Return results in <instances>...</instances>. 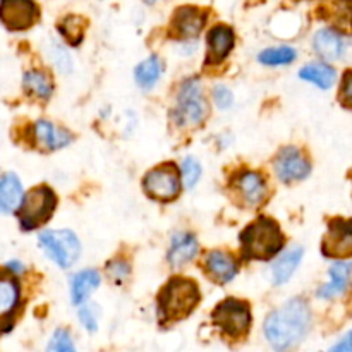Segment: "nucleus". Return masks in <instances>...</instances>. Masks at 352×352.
Returning a JSON list of instances; mask_svg holds the SVG:
<instances>
[{"instance_id":"obj_1","label":"nucleus","mask_w":352,"mask_h":352,"mask_svg":"<svg viewBox=\"0 0 352 352\" xmlns=\"http://www.w3.org/2000/svg\"><path fill=\"white\" fill-rule=\"evenodd\" d=\"M311 325V313L306 301L296 298L272 313L265 322V337L277 351H285L301 342Z\"/></svg>"},{"instance_id":"obj_2","label":"nucleus","mask_w":352,"mask_h":352,"mask_svg":"<svg viewBox=\"0 0 352 352\" xmlns=\"http://www.w3.org/2000/svg\"><path fill=\"white\" fill-rule=\"evenodd\" d=\"M285 237L275 220L260 217L241 232V246L246 260H270L284 248Z\"/></svg>"},{"instance_id":"obj_3","label":"nucleus","mask_w":352,"mask_h":352,"mask_svg":"<svg viewBox=\"0 0 352 352\" xmlns=\"http://www.w3.org/2000/svg\"><path fill=\"white\" fill-rule=\"evenodd\" d=\"M201 294L195 280L175 277L167 282L158 294V311L162 322H179L195 311Z\"/></svg>"},{"instance_id":"obj_4","label":"nucleus","mask_w":352,"mask_h":352,"mask_svg":"<svg viewBox=\"0 0 352 352\" xmlns=\"http://www.w3.org/2000/svg\"><path fill=\"white\" fill-rule=\"evenodd\" d=\"M19 206L17 215H19L21 227L24 230H33L50 220L52 213L57 206V196L47 186H40L23 196Z\"/></svg>"},{"instance_id":"obj_5","label":"nucleus","mask_w":352,"mask_h":352,"mask_svg":"<svg viewBox=\"0 0 352 352\" xmlns=\"http://www.w3.org/2000/svg\"><path fill=\"white\" fill-rule=\"evenodd\" d=\"M206 112L208 109H206V102L203 98L199 79H186L177 95V109H175L177 124L186 127L198 126L205 120Z\"/></svg>"},{"instance_id":"obj_6","label":"nucleus","mask_w":352,"mask_h":352,"mask_svg":"<svg viewBox=\"0 0 352 352\" xmlns=\"http://www.w3.org/2000/svg\"><path fill=\"white\" fill-rule=\"evenodd\" d=\"M212 320L226 336L241 339L246 336L251 325L250 305L237 299H226L213 309Z\"/></svg>"},{"instance_id":"obj_7","label":"nucleus","mask_w":352,"mask_h":352,"mask_svg":"<svg viewBox=\"0 0 352 352\" xmlns=\"http://www.w3.org/2000/svg\"><path fill=\"white\" fill-rule=\"evenodd\" d=\"M40 246L58 267L69 268L81 253V244L71 230H45L40 234Z\"/></svg>"},{"instance_id":"obj_8","label":"nucleus","mask_w":352,"mask_h":352,"mask_svg":"<svg viewBox=\"0 0 352 352\" xmlns=\"http://www.w3.org/2000/svg\"><path fill=\"white\" fill-rule=\"evenodd\" d=\"M144 192L157 201H172L181 191V179L174 164H164L148 172L143 179Z\"/></svg>"},{"instance_id":"obj_9","label":"nucleus","mask_w":352,"mask_h":352,"mask_svg":"<svg viewBox=\"0 0 352 352\" xmlns=\"http://www.w3.org/2000/svg\"><path fill=\"white\" fill-rule=\"evenodd\" d=\"M40 17L33 0H0V21L10 31H24Z\"/></svg>"},{"instance_id":"obj_10","label":"nucleus","mask_w":352,"mask_h":352,"mask_svg":"<svg viewBox=\"0 0 352 352\" xmlns=\"http://www.w3.org/2000/svg\"><path fill=\"white\" fill-rule=\"evenodd\" d=\"M311 172L308 158L296 146H285L275 158V174L282 182H294L308 177Z\"/></svg>"},{"instance_id":"obj_11","label":"nucleus","mask_w":352,"mask_h":352,"mask_svg":"<svg viewBox=\"0 0 352 352\" xmlns=\"http://www.w3.org/2000/svg\"><path fill=\"white\" fill-rule=\"evenodd\" d=\"M21 305V291L16 277L0 270V333L10 330L17 308Z\"/></svg>"},{"instance_id":"obj_12","label":"nucleus","mask_w":352,"mask_h":352,"mask_svg":"<svg viewBox=\"0 0 352 352\" xmlns=\"http://www.w3.org/2000/svg\"><path fill=\"white\" fill-rule=\"evenodd\" d=\"M322 250L329 258L352 256V220H333Z\"/></svg>"},{"instance_id":"obj_13","label":"nucleus","mask_w":352,"mask_h":352,"mask_svg":"<svg viewBox=\"0 0 352 352\" xmlns=\"http://www.w3.org/2000/svg\"><path fill=\"white\" fill-rule=\"evenodd\" d=\"M206 16L198 7H181L175 10L170 24V34L179 40H191L201 33Z\"/></svg>"},{"instance_id":"obj_14","label":"nucleus","mask_w":352,"mask_h":352,"mask_svg":"<svg viewBox=\"0 0 352 352\" xmlns=\"http://www.w3.org/2000/svg\"><path fill=\"white\" fill-rule=\"evenodd\" d=\"M234 186L248 206H260L267 199V184L258 172H243L237 175Z\"/></svg>"},{"instance_id":"obj_15","label":"nucleus","mask_w":352,"mask_h":352,"mask_svg":"<svg viewBox=\"0 0 352 352\" xmlns=\"http://www.w3.org/2000/svg\"><path fill=\"white\" fill-rule=\"evenodd\" d=\"M234 47V31L229 26L213 28L208 33V52H206V64L215 65L226 60L229 57L230 50Z\"/></svg>"},{"instance_id":"obj_16","label":"nucleus","mask_w":352,"mask_h":352,"mask_svg":"<svg viewBox=\"0 0 352 352\" xmlns=\"http://www.w3.org/2000/svg\"><path fill=\"white\" fill-rule=\"evenodd\" d=\"M313 48L325 60H339L346 50V40H344L342 34L337 33L332 28H323L313 38Z\"/></svg>"},{"instance_id":"obj_17","label":"nucleus","mask_w":352,"mask_h":352,"mask_svg":"<svg viewBox=\"0 0 352 352\" xmlns=\"http://www.w3.org/2000/svg\"><path fill=\"white\" fill-rule=\"evenodd\" d=\"M206 274L217 282V284H229L237 274V265L230 254L223 251H212L205 258Z\"/></svg>"},{"instance_id":"obj_18","label":"nucleus","mask_w":352,"mask_h":352,"mask_svg":"<svg viewBox=\"0 0 352 352\" xmlns=\"http://www.w3.org/2000/svg\"><path fill=\"white\" fill-rule=\"evenodd\" d=\"M34 138L36 143L45 150H58V148L67 146L72 141V136L64 129H58L48 120H38L34 124Z\"/></svg>"},{"instance_id":"obj_19","label":"nucleus","mask_w":352,"mask_h":352,"mask_svg":"<svg viewBox=\"0 0 352 352\" xmlns=\"http://www.w3.org/2000/svg\"><path fill=\"white\" fill-rule=\"evenodd\" d=\"M23 186L14 174L0 177V213H12L23 201Z\"/></svg>"},{"instance_id":"obj_20","label":"nucleus","mask_w":352,"mask_h":352,"mask_svg":"<svg viewBox=\"0 0 352 352\" xmlns=\"http://www.w3.org/2000/svg\"><path fill=\"white\" fill-rule=\"evenodd\" d=\"M198 253V243L191 234H177L174 236L168 250V263L172 267L179 268L182 265L189 263Z\"/></svg>"},{"instance_id":"obj_21","label":"nucleus","mask_w":352,"mask_h":352,"mask_svg":"<svg viewBox=\"0 0 352 352\" xmlns=\"http://www.w3.org/2000/svg\"><path fill=\"white\" fill-rule=\"evenodd\" d=\"M100 285V275L95 270H82L72 277L71 296L74 305H81Z\"/></svg>"},{"instance_id":"obj_22","label":"nucleus","mask_w":352,"mask_h":352,"mask_svg":"<svg viewBox=\"0 0 352 352\" xmlns=\"http://www.w3.org/2000/svg\"><path fill=\"white\" fill-rule=\"evenodd\" d=\"M352 270V261L351 263H346V261H339V263L333 265L330 268V282L323 285L318 291V296L323 299H330L333 296L340 294L346 289L347 280H349V275Z\"/></svg>"},{"instance_id":"obj_23","label":"nucleus","mask_w":352,"mask_h":352,"mask_svg":"<svg viewBox=\"0 0 352 352\" xmlns=\"http://www.w3.org/2000/svg\"><path fill=\"white\" fill-rule=\"evenodd\" d=\"M302 260V250L301 248H294V250H289L287 253L282 254L274 265V270H272V277L277 285L285 284L289 278L292 277V274L296 272V268L299 267Z\"/></svg>"},{"instance_id":"obj_24","label":"nucleus","mask_w":352,"mask_h":352,"mask_svg":"<svg viewBox=\"0 0 352 352\" xmlns=\"http://www.w3.org/2000/svg\"><path fill=\"white\" fill-rule=\"evenodd\" d=\"M299 78L305 79V81L308 82H313V85H316L322 89H329L332 88L333 82H336V71L327 64L313 62V64L305 65V67L299 71Z\"/></svg>"},{"instance_id":"obj_25","label":"nucleus","mask_w":352,"mask_h":352,"mask_svg":"<svg viewBox=\"0 0 352 352\" xmlns=\"http://www.w3.org/2000/svg\"><path fill=\"white\" fill-rule=\"evenodd\" d=\"M162 69L164 67H162L160 58L157 55H151V57H148L146 60H143L134 69V79H136V82L143 89H150L160 79Z\"/></svg>"},{"instance_id":"obj_26","label":"nucleus","mask_w":352,"mask_h":352,"mask_svg":"<svg viewBox=\"0 0 352 352\" xmlns=\"http://www.w3.org/2000/svg\"><path fill=\"white\" fill-rule=\"evenodd\" d=\"M23 88L26 89L28 95H33L36 98L47 100L54 91V82L45 72L30 71L23 78Z\"/></svg>"},{"instance_id":"obj_27","label":"nucleus","mask_w":352,"mask_h":352,"mask_svg":"<svg viewBox=\"0 0 352 352\" xmlns=\"http://www.w3.org/2000/svg\"><path fill=\"white\" fill-rule=\"evenodd\" d=\"M296 58V50L292 47L267 48L258 55V60L265 65H285Z\"/></svg>"},{"instance_id":"obj_28","label":"nucleus","mask_w":352,"mask_h":352,"mask_svg":"<svg viewBox=\"0 0 352 352\" xmlns=\"http://www.w3.org/2000/svg\"><path fill=\"white\" fill-rule=\"evenodd\" d=\"M60 31L71 45H78L82 40V33H85V23L82 19L76 16H69L64 23L60 24Z\"/></svg>"},{"instance_id":"obj_29","label":"nucleus","mask_w":352,"mask_h":352,"mask_svg":"<svg viewBox=\"0 0 352 352\" xmlns=\"http://www.w3.org/2000/svg\"><path fill=\"white\" fill-rule=\"evenodd\" d=\"M181 177H182V182H184V186L188 189L195 188V186L198 184L199 177H201V167H199V164L195 160V158L188 157L182 160Z\"/></svg>"},{"instance_id":"obj_30","label":"nucleus","mask_w":352,"mask_h":352,"mask_svg":"<svg viewBox=\"0 0 352 352\" xmlns=\"http://www.w3.org/2000/svg\"><path fill=\"white\" fill-rule=\"evenodd\" d=\"M131 274L129 263H126L124 260H113L107 265V275H109L110 280L116 285H120Z\"/></svg>"},{"instance_id":"obj_31","label":"nucleus","mask_w":352,"mask_h":352,"mask_svg":"<svg viewBox=\"0 0 352 352\" xmlns=\"http://www.w3.org/2000/svg\"><path fill=\"white\" fill-rule=\"evenodd\" d=\"M48 351H57V352H72L74 346H72V340L69 337V333L65 330H57L52 337L50 344H48Z\"/></svg>"},{"instance_id":"obj_32","label":"nucleus","mask_w":352,"mask_h":352,"mask_svg":"<svg viewBox=\"0 0 352 352\" xmlns=\"http://www.w3.org/2000/svg\"><path fill=\"white\" fill-rule=\"evenodd\" d=\"M213 100H215V103L219 105V109L226 110L229 109L230 105H232V93H230L229 88H226V86L219 85L213 88Z\"/></svg>"},{"instance_id":"obj_33","label":"nucleus","mask_w":352,"mask_h":352,"mask_svg":"<svg viewBox=\"0 0 352 352\" xmlns=\"http://www.w3.org/2000/svg\"><path fill=\"white\" fill-rule=\"evenodd\" d=\"M52 58H54L55 64L60 67V71H69L71 69V60H69V55L65 54L64 48L60 45L54 43V48H52Z\"/></svg>"},{"instance_id":"obj_34","label":"nucleus","mask_w":352,"mask_h":352,"mask_svg":"<svg viewBox=\"0 0 352 352\" xmlns=\"http://www.w3.org/2000/svg\"><path fill=\"white\" fill-rule=\"evenodd\" d=\"M78 318H79V322L85 325V329L88 330V332H95L96 330V315L93 313L91 308H88V306H86V308L79 309Z\"/></svg>"},{"instance_id":"obj_35","label":"nucleus","mask_w":352,"mask_h":352,"mask_svg":"<svg viewBox=\"0 0 352 352\" xmlns=\"http://www.w3.org/2000/svg\"><path fill=\"white\" fill-rule=\"evenodd\" d=\"M340 100L346 107H352V74H347L340 89Z\"/></svg>"},{"instance_id":"obj_36","label":"nucleus","mask_w":352,"mask_h":352,"mask_svg":"<svg viewBox=\"0 0 352 352\" xmlns=\"http://www.w3.org/2000/svg\"><path fill=\"white\" fill-rule=\"evenodd\" d=\"M332 351H339V352H352V332L349 336L344 337L337 346L332 347Z\"/></svg>"},{"instance_id":"obj_37","label":"nucleus","mask_w":352,"mask_h":352,"mask_svg":"<svg viewBox=\"0 0 352 352\" xmlns=\"http://www.w3.org/2000/svg\"><path fill=\"white\" fill-rule=\"evenodd\" d=\"M158 2H162V0H144V3H148V6H155Z\"/></svg>"}]
</instances>
